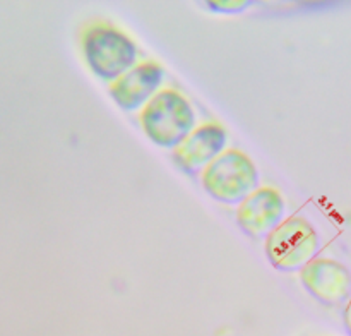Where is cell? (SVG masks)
<instances>
[{
	"mask_svg": "<svg viewBox=\"0 0 351 336\" xmlns=\"http://www.w3.org/2000/svg\"><path fill=\"white\" fill-rule=\"evenodd\" d=\"M226 141L228 134L221 123H201L177 147H173L175 163L191 175L202 171L226 149Z\"/></svg>",
	"mask_w": 351,
	"mask_h": 336,
	"instance_id": "cell-6",
	"label": "cell"
},
{
	"mask_svg": "<svg viewBox=\"0 0 351 336\" xmlns=\"http://www.w3.org/2000/svg\"><path fill=\"white\" fill-rule=\"evenodd\" d=\"M163 79V65L156 60H144L115 81L108 82V93L120 108L134 112L143 108L160 91Z\"/></svg>",
	"mask_w": 351,
	"mask_h": 336,
	"instance_id": "cell-5",
	"label": "cell"
},
{
	"mask_svg": "<svg viewBox=\"0 0 351 336\" xmlns=\"http://www.w3.org/2000/svg\"><path fill=\"white\" fill-rule=\"evenodd\" d=\"M81 50L89 71L108 82L137 65L139 57L136 41L106 21H91L82 27Z\"/></svg>",
	"mask_w": 351,
	"mask_h": 336,
	"instance_id": "cell-1",
	"label": "cell"
},
{
	"mask_svg": "<svg viewBox=\"0 0 351 336\" xmlns=\"http://www.w3.org/2000/svg\"><path fill=\"white\" fill-rule=\"evenodd\" d=\"M201 184L211 197L226 204H240L259 189V171L249 154L228 147L201 171Z\"/></svg>",
	"mask_w": 351,
	"mask_h": 336,
	"instance_id": "cell-3",
	"label": "cell"
},
{
	"mask_svg": "<svg viewBox=\"0 0 351 336\" xmlns=\"http://www.w3.org/2000/svg\"><path fill=\"white\" fill-rule=\"evenodd\" d=\"M285 215V199L274 187H259L237 208V223L252 237L269 235Z\"/></svg>",
	"mask_w": 351,
	"mask_h": 336,
	"instance_id": "cell-8",
	"label": "cell"
},
{
	"mask_svg": "<svg viewBox=\"0 0 351 336\" xmlns=\"http://www.w3.org/2000/svg\"><path fill=\"white\" fill-rule=\"evenodd\" d=\"M264 250L276 269H302L319 250V233L304 216H290L266 237Z\"/></svg>",
	"mask_w": 351,
	"mask_h": 336,
	"instance_id": "cell-4",
	"label": "cell"
},
{
	"mask_svg": "<svg viewBox=\"0 0 351 336\" xmlns=\"http://www.w3.org/2000/svg\"><path fill=\"white\" fill-rule=\"evenodd\" d=\"M345 324H346V328H348V331L351 333V302L346 305V309H345Z\"/></svg>",
	"mask_w": 351,
	"mask_h": 336,
	"instance_id": "cell-10",
	"label": "cell"
},
{
	"mask_svg": "<svg viewBox=\"0 0 351 336\" xmlns=\"http://www.w3.org/2000/svg\"><path fill=\"white\" fill-rule=\"evenodd\" d=\"M144 134L154 144L177 147L195 129L191 101L173 88H161L137 113Z\"/></svg>",
	"mask_w": 351,
	"mask_h": 336,
	"instance_id": "cell-2",
	"label": "cell"
},
{
	"mask_svg": "<svg viewBox=\"0 0 351 336\" xmlns=\"http://www.w3.org/2000/svg\"><path fill=\"white\" fill-rule=\"evenodd\" d=\"M247 3H243V2H237V3H211V7H215V9H218V10H240V9H243V7H245Z\"/></svg>",
	"mask_w": 351,
	"mask_h": 336,
	"instance_id": "cell-9",
	"label": "cell"
},
{
	"mask_svg": "<svg viewBox=\"0 0 351 336\" xmlns=\"http://www.w3.org/2000/svg\"><path fill=\"white\" fill-rule=\"evenodd\" d=\"M305 290L324 304L345 302L351 293V273L345 264L326 257H314L300 269Z\"/></svg>",
	"mask_w": 351,
	"mask_h": 336,
	"instance_id": "cell-7",
	"label": "cell"
}]
</instances>
